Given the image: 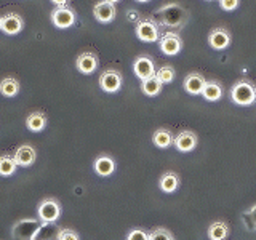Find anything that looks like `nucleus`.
<instances>
[{"label": "nucleus", "mask_w": 256, "mask_h": 240, "mask_svg": "<svg viewBox=\"0 0 256 240\" xmlns=\"http://www.w3.org/2000/svg\"><path fill=\"white\" fill-rule=\"evenodd\" d=\"M116 166H117L116 160L108 154H102L100 157H96L94 162H93V170L96 174H100V176H110L116 172Z\"/></svg>", "instance_id": "16"}, {"label": "nucleus", "mask_w": 256, "mask_h": 240, "mask_svg": "<svg viewBox=\"0 0 256 240\" xmlns=\"http://www.w3.org/2000/svg\"><path fill=\"white\" fill-rule=\"evenodd\" d=\"M210 2H212V0H210Z\"/></svg>", "instance_id": "35"}, {"label": "nucleus", "mask_w": 256, "mask_h": 240, "mask_svg": "<svg viewBox=\"0 0 256 240\" xmlns=\"http://www.w3.org/2000/svg\"><path fill=\"white\" fill-rule=\"evenodd\" d=\"M149 240H174V237L165 228H154L149 232Z\"/></svg>", "instance_id": "26"}, {"label": "nucleus", "mask_w": 256, "mask_h": 240, "mask_svg": "<svg viewBox=\"0 0 256 240\" xmlns=\"http://www.w3.org/2000/svg\"><path fill=\"white\" fill-rule=\"evenodd\" d=\"M240 0H220V6L224 12H234L238 6Z\"/></svg>", "instance_id": "29"}, {"label": "nucleus", "mask_w": 256, "mask_h": 240, "mask_svg": "<svg viewBox=\"0 0 256 240\" xmlns=\"http://www.w3.org/2000/svg\"><path fill=\"white\" fill-rule=\"evenodd\" d=\"M133 72L140 80H146L152 76H156V64L150 56L141 54L133 61Z\"/></svg>", "instance_id": "7"}, {"label": "nucleus", "mask_w": 256, "mask_h": 240, "mask_svg": "<svg viewBox=\"0 0 256 240\" xmlns=\"http://www.w3.org/2000/svg\"><path fill=\"white\" fill-rule=\"evenodd\" d=\"M162 86L164 84L160 82L157 76H152L146 80H141V92L146 94V96H157L160 92H162Z\"/></svg>", "instance_id": "22"}, {"label": "nucleus", "mask_w": 256, "mask_h": 240, "mask_svg": "<svg viewBox=\"0 0 256 240\" xmlns=\"http://www.w3.org/2000/svg\"><path fill=\"white\" fill-rule=\"evenodd\" d=\"M56 240H80L78 234L74 229H60L56 234Z\"/></svg>", "instance_id": "28"}, {"label": "nucleus", "mask_w": 256, "mask_h": 240, "mask_svg": "<svg viewBox=\"0 0 256 240\" xmlns=\"http://www.w3.org/2000/svg\"><path fill=\"white\" fill-rule=\"evenodd\" d=\"M158 188L165 194H173L180 188V176L174 172H165L158 178Z\"/></svg>", "instance_id": "18"}, {"label": "nucleus", "mask_w": 256, "mask_h": 240, "mask_svg": "<svg viewBox=\"0 0 256 240\" xmlns=\"http://www.w3.org/2000/svg\"><path fill=\"white\" fill-rule=\"evenodd\" d=\"M52 4H54L56 6H66L69 0H50Z\"/></svg>", "instance_id": "31"}, {"label": "nucleus", "mask_w": 256, "mask_h": 240, "mask_svg": "<svg viewBox=\"0 0 256 240\" xmlns=\"http://www.w3.org/2000/svg\"><path fill=\"white\" fill-rule=\"evenodd\" d=\"M197 142H198V138L194 132L182 130L174 136L173 146L176 148V150H180V152H190L197 148Z\"/></svg>", "instance_id": "9"}, {"label": "nucleus", "mask_w": 256, "mask_h": 240, "mask_svg": "<svg viewBox=\"0 0 256 240\" xmlns=\"http://www.w3.org/2000/svg\"><path fill=\"white\" fill-rule=\"evenodd\" d=\"M158 46L160 52L166 56H176L182 48V40L178 34H173V32H168V34L162 36L158 40Z\"/></svg>", "instance_id": "8"}, {"label": "nucleus", "mask_w": 256, "mask_h": 240, "mask_svg": "<svg viewBox=\"0 0 256 240\" xmlns=\"http://www.w3.org/2000/svg\"><path fill=\"white\" fill-rule=\"evenodd\" d=\"M24 28V21L22 16L18 13H6L5 16H2V26H0V30L5 32L6 36H16L20 34Z\"/></svg>", "instance_id": "10"}, {"label": "nucleus", "mask_w": 256, "mask_h": 240, "mask_svg": "<svg viewBox=\"0 0 256 240\" xmlns=\"http://www.w3.org/2000/svg\"><path fill=\"white\" fill-rule=\"evenodd\" d=\"M16 168H18V164L13 156H0V176H12L16 173Z\"/></svg>", "instance_id": "24"}, {"label": "nucleus", "mask_w": 256, "mask_h": 240, "mask_svg": "<svg viewBox=\"0 0 256 240\" xmlns=\"http://www.w3.org/2000/svg\"><path fill=\"white\" fill-rule=\"evenodd\" d=\"M100 86L102 92L106 93H117L120 88H122V74L117 69H108L104 70L102 74L100 76Z\"/></svg>", "instance_id": "6"}, {"label": "nucleus", "mask_w": 256, "mask_h": 240, "mask_svg": "<svg viewBox=\"0 0 256 240\" xmlns=\"http://www.w3.org/2000/svg\"><path fill=\"white\" fill-rule=\"evenodd\" d=\"M40 226H42V224L36 220H21L13 226L12 234L18 240H34Z\"/></svg>", "instance_id": "4"}, {"label": "nucleus", "mask_w": 256, "mask_h": 240, "mask_svg": "<svg viewBox=\"0 0 256 240\" xmlns=\"http://www.w3.org/2000/svg\"><path fill=\"white\" fill-rule=\"evenodd\" d=\"M152 142H154V146L158 149H166V148L173 146L174 136H173L172 130H168L165 126H160L152 133Z\"/></svg>", "instance_id": "17"}, {"label": "nucleus", "mask_w": 256, "mask_h": 240, "mask_svg": "<svg viewBox=\"0 0 256 240\" xmlns=\"http://www.w3.org/2000/svg\"><path fill=\"white\" fill-rule=\"evenodd\" d=\"M230 32L224 28H216L210 32L208 36V45H210L213 50H226L230 45Z\"/></svg>", "instance_id": "12"}, {"label": "nucleus", "mask_w": 256, "mask_h": 240, "mask_svg": "<svg viewBox=\"0 0 256 240\" xmlns=\"http://www.w3.org/2000/svg\"><path fill=\"white\" fill-rule=\"evenodd\" d=\"M230 100L237 106H252L256 101V86L248 80H238L230 88Z\"/></svg>", "instance_id": "1"}, {"label": "nucleus", "mask_w": 256, "mask_h": 240, "mask_svg": "<svg viewBox=\"0 0 256 240\" xmlns=\"http://www.w3.org/2000/svg\"><path fill=\"white\" fill-rule=\"evenodd\" d=\"M126 240H149V232L141 228H133L126 234Z\"/></svg>", "instance_id": "27"}, {"label": "nucleus", "mask_w": 256, "mask_h": 240, "mask_svg": "<svg viewBox=\"0 0 256 240\" xmlns=\"http://www.w3.org/2000/svg\"><path fill=\"white\" fill-rule=\"evenodd\" d=\"M202 96L204 100L210 101V102H214L221 100L222 96V86L218 80H210V82H206L205 86H204V92H202Z\"/></svg>", "instance_id": "21"}, {"label": "nucleus", "mask_w": 256, "mask_h": 240, "mask_svg": "<svg viewBox=\"0 0 256 240\" xmlns=\"http://www.w3.org/2000/svg\"><path fill=\"white\" fill-rule=\"evenodd\" d=\"M136 2H141V4H144V2H149V0H136Z\"/></svg>", "instance_id": "33"}, {"label": "nucleus", "mask_w": 256, "mask_h": 240, "mask_svg": "<svg viewBox=\"0 0 256 240\" xmlns=\"http://www.w3.org/2000/svg\"><path fill=\"white\" fill-rule=\"evenodd\" d=\"M156 76L158 77V80L162 84H170L174 80V69L172 66H162V68H158V70L156 72Z\"/></svg>", "instance_id": "25"}, {"label": "nucleus", "mask_w": 256, "mask_h": 240, "mask_svg": "<svg viewBox=\"0 0 256 240\" xmlns=\"http://www.w3.org/2000/svg\"><path fill=\"white\" fill-rule=\"evenodd\" d=\"M76 12L69 6H56L52 12V22L58 29H69L76 24Z\"/></svg>", "instance_id": "5"}, {"label": "nucleus", "mask_w": 256, "mask_h": 240, "mask_svg": "<svg viewBox=\"0 0 256 240\" xmlns=\"http://www.w3.org/2000/svg\"><path fill=\"white\" fill-rule=\"evenodd\" d=\"M46 122H48V118L44 114V112H30V114L26 118V125L30 132H34V133H38V132H42L44 128L46 126Z\"/></svg>", "instance_id": "19"}, {"label": "nucleus", "mask_w": 256, "mask_h": 240, "mask_svg": "<svg viewBox=\"0 0 256 240\" xmlns=\"http://www.w3.org/2000/svg\"><path fill=\"white\" fill-rule=\"evenodd\" d=\"M37 214L42 222H54L61 216V205L56 198H44L37 206Z\"/></svg>", "instance_id": "2"}, {"label": "nucleus", "mask_w": 256, "mask_h": 240, "mask_svg": "<svg viewBox=\"0 0 256 240\" xmlns=\"http://www.w3.org/2000/svg\"><path fill=\"white\" fill-rule=\"evenodd\" d=\"M13 157L16 160V164H18V166H30L36 162L37 152L30 144H21V146L14 150Z\"/></svg>", "instance_id": "15"}, {"label": "nucleus", "mask_w": 256, "mask_h": 240, "mask_svg": "<svg viewBox=\"0 0 256 240\" xmlns=\"http://www.w3.org/2000/svg\"><path fill=\"white\" fill-rule=\"evenodd\" d=\"M108 2H110V4H116V2H120V0H108Z\"/></svg>", "instance_id": "32"}, {"label": "nucleus", "mask_w": 256, "mask_h": 240, "mask_svg": "<svg viewBox=\"0 0 256 240\" xmlns=\"http://www.w3.org/2000/svg\"><path fill=\"white\" fill-rule=\"evenodd\" d=\"M93 16L96 21H100L102 24H108L116 18V6L114 4L108 2V0H101L94 5L93 8Z\"/></svg>", "instance_id": "13"}, {"label": "nucleus", "mask_w": 256, "mask_h": 240, "mask_svg": "<svg viewBox=\"0 0 256 240\" xmlns=\"http://www.w3.org/2000/svg\"><path fill=\"white\" fill-rule=\"evenodd\" d=\"M206 84V80L202 74L198 72H190L186 77H184V90H186L189 94H202L204 92V86Z\"/></svg>", "instance_id": "14"}, {"label": "nucleus", "mask_w": 256, "mask_h": 240, "mask_svg": "<svg viewBox=\"0 0 256 240\" xmlns=\"http://www.w3.org/2000/svg\"><path fill=\"white\" fill-rule=\"evenodd\" d=\"M229 237V226L224 221H214L208 226V238L210 240H226Z\"/></svg>", "instance_id": "20"}, {"label": "nucleus", "mask_w": 256, "mask_h": 240, "mask_svg": "<svg viewBox=\"0 0 256 240\" xmlns=\"http://www.w3.org/2000/svg\"><path fill=\"white\" fill-rule=\"evenodd\" d=\"M245 214H248V218H250V221H252L253 229H256V204L248 212H245Z\"/></svg>", "instance_id": "30"}, {"label": "nucleus", "mask_w": 256, "mask_h": 240, "mask_svg": "<svg viewBox=\"0 0 256 240\" xmlns=\"http://www.w3.org/2000/svg\"><path fill=\"white\" fill-rule=\"evenodd\" d=\"M98 56L93 52H84L77 56L76 68L80 74H93L98 69Z\"/></svg>", "instance_id": "11"}, {"label": "nucleus", "mask_w": 256, "mask_h": 240, "mask_svg": "<svg viewBox=\"0 0 256 240\" xmlns=\"http://www.w3.org/2000/svg\"><path fill=\"white\" fill-rule=\"evenodd\" d=\"M0 26H2V18H0Z\"/></svg>", "instance_id": "34"}, {"label": "nucleus", "mask_w": 256, "mask_h": 240, "mask_svg": "<svg viewBox=\"0 0 256 240\" xmlns=\"http://www.w3.org/2000/svg\"><path fill=\"white\" fill-rule=\"evenodd\" d=\"M20 92V82L14 77H5L2 82H0V93H2L5 98H13Z\"/></svg>", "instance_id": "23"}, {"label": "nucleus", "mask_w": 256, "mask_h": 240, "mask_svg": "<svg viewBox=\"0 0 256 240\" xmlns=\"http://www.w3.org/2000/svg\"><path fill=\"white\" fill-rule=\"evenodd\" d=\"M134 32H136V37H138L141 42L154 44L157 40H160L158 26L152 20H140L134 28Z\"/></svg>", "instance_id": "3"}]
</instances>
